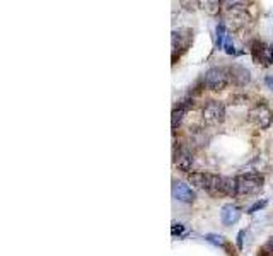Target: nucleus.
Instances as JSON below:
<instances>
[{
  "mask_svg": "<svg viewBox=\"0 0 273 256\" xmlns=\"http://www.w3.org/2000/svg\"><path fill=\"white\" fill-rule=\"evenodd\" d=\"M174 164L180 167L181 171H190L191 169V164H193V156L188 149H180L174 157Z\"/></svg>",
  "mask_w": 273,
  "mask_h": 256,
  "instance_id": "11",
  "label": "nucleus"
},
{
  "mask_svg": "<svg viewBox=\"0 0 273 256\" xmlns=\"http://www.w3.org/2000/svg\"><path fill=\"white\" fill-rule=\"evenodd\" d=\"M265 251H266L268 254L273 256V236L270 237V239H268V243L265 244Z\"/></svg>",
  "mask_w": 273,
  "mask_h": 256,
  "instance_id": "19",
  "label": "nucleus"
},
{
  "mask_svg": "<svg viewBox=\"0 0 273 256\" xmlns=\"http://www.w3.org/2000/svg\"><path fill=\"white\" fill-rule=\"evenodd\" d=\"M244 234H246V231H241L237 234V248L243 249V243H244Z\"/></svg>",
  "mask_w": 273,
  "mask_h": 256,
  "instance_id": "20",
  "label": "nucleus"
},
{
  "mask_svg": "<svg viewBox=\"0 0 273 256\" xmlns=\"http://www.w3.org/2000/svg\"><path fill=\"white\" fill-rule=\"evenodd\" d=\"M265 84L273 91V77H266V79H265Z\"/></svg>",
  "mask_w": 273,
  "mask_h": 256,
  "instance_id": "22",
  "label": "nucleus"
},
{
  "mask_svg": "<svg viewBox=\"0 0 273 256\" xmlns=\"http://www.w3.org/2000/svg\"><path fill=\"white\" fill-rule=\"evenodd\" d=\"M220 179L222 176H217V174H212V173H190L188 174V181L196 186L200 190H205V192H210V193H219V186H220Z\"/></svg>",
  "mask_w": 273,
  "mask_h": 256,
  "instance_id": "1",
  "label": "nucleus"
},
{
  "mask_svg": "<svg viewBox=\"0 0 273 256\" xmlns=\"http://www.w3.org/2000/svg\"><path fill=\"white\" fill-rule=\"evenodd\" d=\"M224 38H227L225 36V27H224V24H219L217 26V38H215V45H217V48H220V46H224Z\"/></svg>",
  "mask_w": 273,
  "mask_h": 256,
  "instance_id": "14",
  "label": "nucleus"
},
{
  "mask_svg": "<svg viewBox=\"0 0 273 256\" xmlns=\"http://www.w3.org/2000/svg\"><path fill=\"white\" fill-rule=\"evenodd\" d=\"M203 9L209 14H212V16H215V14H219V11H220V4L219 2H205Z\"/></svg>",
  "mask_w": 273,
  "mask_h": 256,
  "instance_id": "15",
  "label": "nucleus"
},
{
  "mask_svg": "<svg viewBox=\"0 0 273 256\" xmlns=\"http://www.w3.org/2000/svg\"><path fill=\"white\" fill-rule=\"evenodd\" d=\"M266 205V200H261V202H256L255 205H251V207L248 208V213H255L256 210H261L263 207Z\"/></svg>",
  "mask_w": 273,
  "mask_h": 256,
  "instance_id": "18",
  "label": "nucleus"
},
{
  "mask_svg": "<svg viewBox=\"0 0 273 256\" xmlns=\"http://www.w3.org/2000/svg\"><path fill=\"white\" fill-rule=\"evenodd\" d=\"M205 239L209 241V243L215 244V246H224V244H225L224 237H222V236H219V234H207V236H205Z\"/></svg>",
  "mask_w": 273,
  "mask_h": 256,
  "instance_id": "16",
  "label": "nucleus"
},
{
  "mask_svg": "<svg viewBox=\"0 0 273 256\" xmlns=\"http://www.w3.org/2000/svg\"><path fill=\"white\" fill-rule=\"evenodd\" d=\"M173 197L176 198L178 202L191 203L193 200H195V192H193V190L186 183L174 181V183H173Z\"/></svg>",
  "mask_w": 273,
  "mask_h": 256,
  "instance_id": "8",
  "label": "nucleus"
},
{
  "mask_svg": "<svg viewBox=\"0 0 273 256\" xmlns=\"http://www.w3.org/2000/svg\"><path fill=\"white\" fill-rule=\"evenodd\" d=\"M239 217H241V210L232 203L224 205L222 210H220V221L224 226H234L239 221Z\"/></svg>",
  "mask_w": 273,
  "mask_h": 256,
  "instance_id": "9",
  "label": "nucleus"
},
{
  "mask_svg": "<svg viewBox=\"0 0 273 256\" xmlns=\"http://www.w3.org/2000/svg\"><path fill=\"white\" fill-rule=\"evenodd\" d=\"M270 57H271V62H273V45L270 46Z\"/></svg>",
  "mask_w": 273,
  "mask_h": 256,
  "instance_id": "23",
  "label": "nucleus"
},
{
  "mask_svg": "<svg viewBox=\"0 0 273 256\" xmlns=\"http://www.w3.org/2000/svg\"><path fill=\"white\" fill-rule=\"evenodd\" d=\"M201 118L210 127H217L225 120V108L219 101H209L201 109Z\"/></svg>",
  "mask_w": 273,
  "mask_h": 256,
  "instance_id": "5",
  "label": "nucleus"
},
{
  "mask_svg": "<svg viewBox=\"0 0 273 256\" xmlns=\"http://www.w3.org/2000/svg\"><path fill=\"white\" fill-rule=\"evenodd\" d=\"M265 178L258 173H246L237 176V195H255L263 188Z\"/></svg>",
  "mask_w": 273,
  "mask_h": 256,
  "instance_id": "3",
  "label": "nucleus"
},
{
  "mask_svg": "<svg viewBox=\"0 0 273 256\" xmlns=\"http://www.w3.org/2000/svg\"><path fill=\"white\" fill-rule=\"evenodd\" d=\"M220 195H227V197H237V178H222L219 186Z\"/></svg>",
  "mask_w": 273,
  "mask_h": 256,
  "instance_id": "12",
  "label": "nucleus"
},
{
  "mask_svg": "<svg viewBox=\"0 0 273 256\" xmlns=\"http://www.w3.org/2000/svg\"><path fill=\"white\" fill-rule=\"evenodd\" d=\"M186 113H188V111L180 108V106H178L176 109H173V115H171V127H173V130H176L178 127H180Z\"/></svg>",
  "mask_w": 273,
  "mask_h": 256,
  "instance_id": "13",
  "label": "nucleus"
},
{
  "mask_svg": "<svg viewBox=\"0 0 273 256\" xmlns=\"http://www.w3.org/2000/svg\"><path fill=\"white\" fill-rule=\"evenodd\" d=\"M249 120H251V123H255L258 128L265 130L271 125L273 113L265 102H260V104L253 106V108L249 109Z\"/></svg>",
  "mask_w": 273,
  "mask_h": 256,
  "instance_id": "6",
  "label": "nucleus"
},
{
  "mask_svg": "<svg viewBox=\"0 0 273 256\" xmlns=\"http://www.w3.org/2000/svg\"><path fill=\"white\" fill-rule=\"evenodd\" d=\"M191 40H193V31L188 29V27H181L178 31H173V62H176L190 48Z\"/></svg>",
  "mask_w": 273,
  "mask_h": 256,
  "instance_id": "4",
  "label": "nucleus"
},
{
  "mask_svg": "<svg viewBox=\"0 0 273 256\" xmlns=\"http://www.w3.org/2000/svg\"><path fill=\"white\" fill-rule=\"evenodd\" d=\"M203 84H205L207 89H210V91H222L230 84V74L227 68L214 67L205 74Z\"/></svg>",
  "mask_w": 273,
  "mask_h": 256,
  "instance_id": "2",
  "label": "nucleus"
},
{
  "mask_svg": "<svg viewBox=\"0 0 273 256\" xmlns=\"http://www.w3.org/2000/svg\"><path fill=\"white\" fill-rule=\"evenodd\" d=\"M229 74H230V82H234L236 86H246V84L251 81L249 70L241 67V65H234V67H230Z\"/></svg>",
  "mask_w": 273,
  "mask_h": 256,
  "instance_id": "10",
  "label": "nucleus"
},
{
  "mask_svg": "<svg viewBox=\"0 0 273 256\" xmlns=\"http://www.w3.org/2000/svg\"><path fill=\"white\" fill-rule=\"evenodd\" d=\"M183 232V226L181 224H173V234L176 236V234H181Z\"/></svg>",
  "mask_w": 273,
  "mask_h": 256,
  "instance_id": "21",
  "label": "nucleus"
},
{
  "mask_svg": "<svg viewBox=\"0 0 273 256\" xmlns=\"http://www.w3.org/2000/svg\"><path fill=\"white\" fill-rule=\"evenodd\" d=\"M251 55H253V60H255L256 63H261V65H270L271 63L270 46H266L265 43H261V41H253Z\"/></svg>",
  "mask_w": 273,
  "mask_h": 256,
  "instance_id": "7",
  "label": "nucleus"
},
{
  "mask_svg": "<svg viewBox=\"0 0 273 256\" xmlns=\"http://www.w3.org/2000/svg\"><path fill=\"white\" fill-rule=\"evenodd\" d=\"M224 50H225V53H227V55H234V53H236V50H234V43H232V38H230V36H227V38H225V43H224Z\"/></svg>",
  "mask_w": 273,
  "mask_h": 256,
  "instance_id": "17",
  "label": "nucleus"
}]
</instances>
